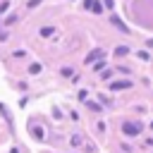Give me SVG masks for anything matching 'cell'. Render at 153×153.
<instances>
[{
	"instance_id": "cell-8",
	"label": "cell",
	"mask_w": 153,
	"mask_h": 153,
	"mask_svg": "<svg viewBox=\"0 0 153 153\" xmlns=\"http://www.w3.org/2000/svg\"><path fill=\"white\" fill-rule=\"evenodd\" d=\"M7 7H10V2H0V14H2V12L7 10Z\"/></svg>"
},
{
	"instance_id": "cell-2",
	"label": "cell",
	"mask_w": 153,
	"mask_h": 153,
	"mask_svg": "<svg viewBox=\"0 0 153 153\" xmlns=\"http://www.w3.org/2000/svg\"><path fill=\"white\" fill-rule=\"evenodd\" d=\"M129 86H131V81H112V84H110V88H112V91H120V88H129Z\"/></svg>"
},
{
	"instance_id": "cell-4",
	"label": "cell",
	"mask_w": 153,
	"mask_h": 153,
	"mask_svg": "<svg viewBox=\"0 0 153 153\" xmlns=\"http://www.w3.org/2000/svg\"><path fill=\"white\" fill-rule=\"evenodd\" d=\"M96 57H103V50H93V53H91V55L86 57V62H93Z\"/></svg>"
},
{
	"instance_id": "cell-3",
	"label": "cell",
	"mask_w": 153,
	"mask_h": 153,
	"mask_svg": "<svg viewBox=\"0 0 153 153\" xmlns=\"http://www.w3.org/2000/svg\"><path fill=\"white\" fill-rule=\"evenodd\" d=\"M110 22H112V24H115V26H117V29H120V31H124V33H127V31H129V29H127V26H124V24H122V19H120V17H115V14H112V17H110Z\"/></svg>"
},
{
	"instance_id": "cell-9",
	"label": "cell",
	"mask_w": 153,
	"mask_h": 153,
	"mask_svg": "<svg viewBox=\"0 0 153 153\" xmlns=\"http://www.w3.org/2000/svg\"><path fill=\"white\" fill-rule=\"evenodd\" d=\"M38 2H41V0H29V7H36Z\"/></svg>"
},
{
	"instance_id": "cell-7",
	"label": "cell",
	"mask_w": 153,
	"mask_h": 153,
	"mask_svg": "<svg viewBox=\"0 0 153 153\" xmlns=\"http://www.w3.org/2000/svg\"><path fill=\"white\" fill-rule=\"evenodd\" d=\"M29 72H31V74H38V72H41V65H31Z\"/></svg>"
},
{
	"instance_id": "cell-10",
	"label": "cell",
	"mask_w": 153,
	"mask_h": 153,
	"mask_svg": "<svg viewBox=\"0 0 153 153\" xmlns=\"http://www.w3.org/2000/svg\"><path fill=\"white\" fill-rule=\"evenodd\" d=\"M151 129H153V124H151Z\"/></svg>"
},
{
	"instance_id": "cell-1",
	"label": "cell",
	"mask_w": 153,
	"mask_h": 153,
	"mask_svg": "<svg viewBox=\"0 0 153 153\" xmlns=\"http://www.w3.org/2000/svg\"><path fill=\"white\" fill-rule=\"evenodd\" d=\"M122 131H124L127 136H136V134L141 131V124H139V122H124V124H122Z\"/></svg>"
},
{
	"instance_id": "cell-6",
	"label": "cell",
	"mask_w": 153,
	"mask_h": 153,
	"mask_svg": "<svg viewBox=\"0 0 153 153\" xmlns=\"http://www.w3.org/2000/svg\"><path fill=\"white\" fill-rule=\"evenodd\" d=\"M53 33H55V29H53V26H45V29L41 31V36H53Z\"/></svg>"
},
{
	"instance_id": "cell-5",
	"label": "cell",
	"mask_w": 153,
	"mask_h": 153,
	"mask_svg": "<svg viewBox=\"0 0 153 153\" xmlns=\"http://www.w3.org/2000/svg\"><path fill=\"white\" fill-rule=\"evenodd\" d=\"M129 53V48L127 45H120V48H115V55H127Z\"/></svg>"
}]
</instances>
